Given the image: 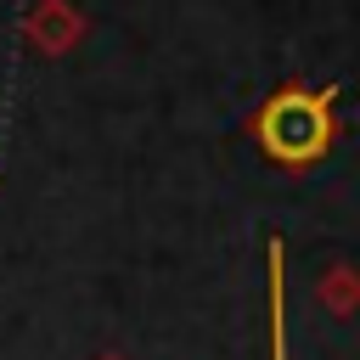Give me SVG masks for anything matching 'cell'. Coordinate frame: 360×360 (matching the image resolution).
I'll use <instances>...</instances> for the list:
<instances>
[{"instance_id": "1", "label": "cell", "mask_w": 360, "mask_h": 360, "mask_svg": "<svg viewBox=\"0 0 360 360\" xmlns=\"http://www.w3.org/2000/svg\"><path fill=\"white\" fill-rule=\"evenodd\" d=\"M326 135H332L326 101L309 96V90L276 96V101L264 107V118H259V141H264V152L281 158V163H309V158H321V152H326Z\"/></svg>"}]
</instances>
